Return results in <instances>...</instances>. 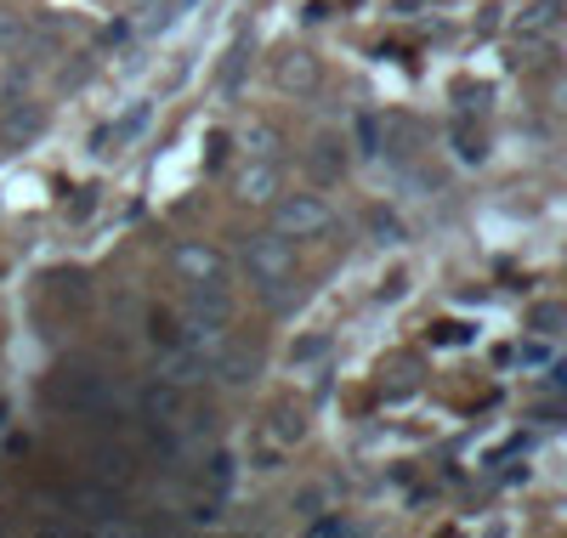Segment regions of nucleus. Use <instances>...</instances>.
<instances>
[{
	"label": "nucleus",
	"instance_id": "f257e3e1",
	"mask_svg": "<svg viewBox=\"0 0 567 538\" xmlns=\"http://www.w3.org/2000/svg\"><path fill=\"white\" fill-rule=\"evenodd\" d=\"M272 232H284L290 244L301 238H323L329 227H336V210H329L318 193H290V199H272Z\"/></svg>",
	"mask_w": 567,
	"mask_h": 538
},
{
	"label": "nucleus",
	"instance_id": "f03ea898",
	"mask_svg": "<svg viewBox=\"0 0 567 538\" xmlns=\"http://www.w3.org/2000/svg\"><path fill=\"white\" fill-rule=\"evenodd\" d=\"M245 267H250V283H272V278H296V244L284 232H261L245 244Z\"/></svg>",
	"mask_w": 567,
	"mask_h": 538
},
{
	"label": "nucleus",
	"instance_id": "7ed1b4c3",
	"mask_svg": "<svg viewBox=\"0 0 567 538\" xmlns=\"http://www.w3.org/2000/svg\"><path fill=\"white\" fill-rule=\"evenodd\" d=\"M272 85L284 96H312L323 85V63L307 52V45H284V52L272 58Z\"/></svg>",
	"mask_w": 567,
	"mask_h": 538
},
{
	"label": "nucleus",
	"instance_id": "20e7f679",
	"mask_svg": "<svg viewBox=\"0 0 567 538\" xmlns=\"http://www.w3.org/2000/svg\"><path fill=\"white\" fill-rule=\"evenodd\" d=\"M278 193H284V170H278V159H250L239 176H233V199L250 205V210H267Z\"/></svg>",
	"mask_w": 567,
	"mask_h": 538
},
{
	"label": "nucleus",
	"instance_id": "39448f33",
	"mask_svg": "<svg viewBox=\"0 0 567 538\" xmlns=\"http://www.w3.org/2000/svg\"><path fill=\"white\" fill-rule=\"evenodd\" d=\"M176 272L187 278V283H221L227 278V261H221V250H210V244H199V238H187V244H176Z\"/></svg>",
	"mask_w": 567,
	"mask_h": 538
},
{
	"label": "nucleus",
	"instance_id": "423d86ee",
	"mask_svg": "<svg viewBox=\"0 0 567 538\" xmlns=\"http://www.w3.org/2000/svg\"><path fill=\"white\" fill-rule=\"evenodd\" d=\"M45 131V114H40V103H29V96H12L7 108H0V142L7 148H23V142H34Z\"/></svg>",
	"mask_w": 567,
	"mask_h": 538
},
{
	"label": "nucleus",
	"instance_id": "0eeeda50",
	"mask_svg": "<svg viewBox=\"0 0 567 538\" xmlns=\"http://www.w3.org/2000/svg\"><path fill=\"white\" fill-rule=\"evenodd\" d=\"M307 176L323 182V187L341 182V176H347V142H341V136H318L312 148H307Z\"/></svg>",
	"mask_w": 567,
	"mask_h": 538
},
{
	"label": "nucleus",
	"instance_id": "6e6552de",
	"mask_svg": "<svg viewBox=\"0 0 567 538\" xmlns=\"http://www.w3.org/2000/svg\"><path fill=\"white\" fill-rule=\"evenodd\" d=\"M187 318H199V323H233L227 283H194V289H187Z\"/></svg>",
	"mask_w": 567,
	"mask_h": 538
},
{
	"label": "nucleus",
	"instance_id": "1a4fd4ad",
	"mask_svg": "<svg viewBox=\"0 0 567 538\" xmlns=\"http://www.w3.org/2000/svg\"><path fill=\"white\" fill-rule=\"evenodd\" d=\"M256 369H261V358H256L250 346H221V352H216V363H210V374H216L221 385H250V380H256Z\"/></svg>",
	"mask_w": 567,
	"mask_h": 538
},
{
	"label": "nucleus",
	"instance_id": "9d476101",
	"mask_svg": "<svg viewBox=\"0 0 567 538\" xmlns=\"http://www.w3.org/2000/svg\"><path fill=\"white\" fill-rule=\"evenodd\" d=\"M159 380H171V385H199V380H210V363L205 358H194V352H182L176 340H171V352H165V369H159Z\"/></svg>",
	"mask_w": 567,
	"mask_h": 538
},
{
	"label": "nucleus",
	"instance_id": "9b49d317",
	"mask_svg": "<svg viewBox=\"0 0 567 538\" xmlns=\"http://www.w3.org/2000/svg\"><path fill=\"white\" fill-rule=\"evenodd\" d=\"M267 436H272V448H296L301 436H307V414L301 408H272V425H267Z\"/></svg>",
	"mask_w": 567,
	"mask_h": 538
},
{
	"label": "nucleus",
	"instance_id": "f8f14e48",
	"mask_svg": "<svg viewBox=\"0 0 567 538\" xmlns=\"http://www.w3.org/2000/svg\"><path fill=\"white\" fill-rule=\"evenodd\" d=\"M239 142H245V154H250V159H278V148H284L278 125H267V120H250V125L239 131Z\"/></svg>",
	"mask_w": 567,
	"mask_h": 538
},
{
	"label": "nucleus",
	"instance_id": "ddd939ff",
	"mask_svg": "<svg viewBox=\"0 0 567 538\" xmlns=\"http://www.w3.org/2000/svg\"><path fill=\"white\" fill-rule=\"evenodd\" d=\"M176 408H182V385L159 380V385H148V391H142V414H148L154 425H165V420H171Z\"/></svg>",
	"mask_w": 567,
	"mask_h": 538
},
{
	"label": "nucleus",
	"instance_id": "4468645a",
	"mask_svg": "<svg viewBox=\"0 0 567 538\" xmlns=\"http://www.w3.org/2000/svg\"><path fill=\"white\" fill-rule=\"evenodd\" d=\"M142 125H148V103H136V108H131V114H125V120H120L114 131H103L97 142H103V148H109V142H114V148H120V142H125V136H136Z\"/></svg>",
	"mask_w": 567,
	"mask_h": 538
},
{
	"label": "nucleus",
	"instance_id": "2eb2a0df",
	"mask_svg": "<svg viewBox=\"0 0 567 538\" xmlns=\"http://www.w3.org/2000/svg\"><path fill=\"white\" fill-rule=\"evenodd\" d=\"M528 323H534V334H545V340H550V334H556V329L567 323V312H561L556 301H539V307L528 312Z\"/></svg>",
	"mask_w": 567,
	"mask_h": 538
},
{
	"label": "nucleus",
	"instance_id": "dca6fc26",
	"mask_svg": "<svg viewBox=\"0 0 567 538\" xmlns=\"http://www.w3.org/2000/svg\"><path fill=\"white\" fill-rule=\"evenodd\" d=\"M369 232L381 238V244H403V221H398L392 210H374V216H369Z\"/></svg>",
	"mask_w": 567,
	"mask_h": 538
},
{
	"label": "nucleus",
	"instance_id": "f3484780",
	"mask_svg": "<svg viewBox=\"0 0 567 538\" xmlns=\"http://www.w3.org/2000/svg\"><path fill=\"white\" fill-rule=\"evenodd\" d=\"M23 34H29V18L23 12H0V52H12Z\"/></svg>",
	"mask_w": 567,
	"mask_h": 538
},
{
	"label": "nucleus",
	"instance_id": "a211bd4d",
	"mask_svg": "<svg viewBox=\"0 0 567 538\" xmlns=\"http://www.w3.org/2000/svg\"><path fill=\"white\" fill-rule=\"evenodd\" d=\"M323 505H329V487H301V494H296V510L301 516H318Z\"/></svg>",
	"mask_w": 567,
	"mask_h": 538
},
{
	"label": "nucleus",
	"instance_id": "6ab92c4d",
	"mask_svg": "<svg viewBox=\"0 0 567 538\" xmlns=\"http://www.w3.org/2000/svg\"><path fill=\"white\" fill-rule=\"evenodd\" d=\"M550 18H556V12H550V7H534V12H528V18H523V29H550Z\"/></svg>",
	"mask_w": 567,
	"mask_h": 538
},
{
	"label": "nucleus",
	"instance_id": "aec40b11",
	"mask_svg": "<svg viewBox=\"0 0 567 538\" xmlns=\"http://www.w3.org/2000/svg\"><path fill=\"white\" fill-rule=\"evenodd\" d=\"M323 352V340H301V346L290 352V363H307V358H318Z\"/></svg>",
	"mask_w": 567,
	"mask_h": 538
}]
</instances>
